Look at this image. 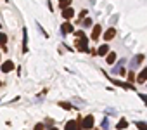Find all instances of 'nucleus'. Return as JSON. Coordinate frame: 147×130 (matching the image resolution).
<instances>
[{
	"mask_svg": "<svg viewBox=\"0 0 147 130\" xmlns=\"http://www.w3.org/2000/svg\"><path fill=\"white\" fill-rule=\"evenodd\" d=\"M113 83H114L116 87H121V89H127V90H135L132 83H125V82H121V80H113Z\"/></svg>",
	"mask_w": 147,
	"mask_h": 130,
	"instance_id": "nucleus-4",
	"label": "nucleus"
},
{
	"mask_svg": "<svg viewBox=\"0 0 147 130\" xmlns=\"http://www.w3.org/2000/svg\"><path fill=\"white\" fill-rule=\"evenodd\" d=\"M99 56H107L109 54V47H107V43H104V45H100V49L97 50Z\"/></svg>",
	"mask_w": 147,
	"mask_h": 130,
	"instance_id": "nucleus-11",
	"label": "nucleus"
},
{
	"mask_svg": "<svg viewBox=\"0 0 147 130\" xmlns=\"http://www.w3.org/2000/svg\"><path fill=\"white\" fill-rule=\"evenodd\" d=\"M81 128V120H71L66 123V130H80Z\"/></svg>",
	"mask_w": 147,
	"mask_h": 130,
	"instance_id": "nucleus-2",
	"label": "nucleus"
},
{
	"mask_svg": "<svg viewBox=\"0 0 147 130\" xmlns=\"http://www.w3.org/2000/svg\"><path fill=\"white\" fill-rule=\"evenodd\" d=\"M35 130H44V125H42V123H38V125L35 127Z\"/></svg>",
	"mask_w": 147,
	"mask_h": 130,
	"instance_id": "nucleus-21",
	"label": "nucleus"
},
{
	"mask_svg": "<svg viewBox=\"0 0 147 130\" xmlns=\"http://www.w3.org/2000/svg\"><path fill=\"white\" fill-rule=\"evenodd\" d=\"M5 43H7V35H5V33H0V47H2L4 50H7Z\"/></svg>",
	"mask_w": 147,
	"mask_h": 130,
	"instance_id": "nucleus-12",
	"label": "nucleus"
},
{
	"mask_svg": "<svg viewBox=\"0 0 147 130\" xmlns=\"http://www.w3.org/2000/svg\"><path fill=\"white\" fill-rule=\"evenodd\" d=\"M137 82H138V83H144V82H147V68H144V70L138 73V76H137Z\"/></svg>",
	"mask_w": 147,
	"mask_h": 130,
	"instance_id": "nucleus-10",
	"label": "nucleus"
},
{
	"mask_svg": "<svg viewBox=\"0 0 147 130\" xmlns=\"http://www.w3.org/2000/svg\"><path fill=\"white\" fill-rule=\"evenodd\" d=\"M94 123H95V118H94V116H87L85 120L81 121V128H85V130H90V128L94 127Z\"/></svg>",
	"mask_w": 147,
	"mask_h": 130,
	"instance_id": "nucleus-3",
	"label": "nucleus"
},
{
	"mask_svg": "<svg viewBox=\"0 0 147 130\" xmlns=\"http://www.w3.org/2000/svg\"><path fill=\"white\" fill-rule=\"evenodd\" d=\"M106 61H107V64H114V61H116V52H109V54L106 56Z\"/></svg>",
	"mask_w": 147,
	"mask_h": 130,
	"instance_id": "nucleus-13",
	"label": "nucleus"
},
{
	"mask_svg": "<svg viewBox=\"0 0 147 130\" xmlns=\"http://www.w3.org/2000/svg\"><path fill=\"white\" fill-rule=\"evenodd\" d=\"M61 106L66 107V109H69V107H71V104H68V102H61Z\"/></svg>",
	"mask_w": 147,
	"mask_h": 130,
	"instance_id": "nucleus-20",
	"label": "nucleus"
},
{
	"mask_svg": "<svg viewBox=\"0 0 147 130\" xmlns=\"http://www.w3.org/2000/svg\"><path fill=\"white\" fill-rule=\"evenodd\" d=\"M49 130H57V128H55V127H52V128H49Z\"/></svg>",
	"mask_w": 147,
	"mask_h": 130,
	"instance_id": "nucleus-22",
	"label": "nucleus"
},
{
	"mask_svg": "<svg viewBox=\"0 0 147 130\" xmlns=\"http://www.w3.org/2000/svg\"><path fill=\"white\" fill-rule=\"evenodd\" d=\"M133 80H135V73H133V71H130V73H128V83H132Z\"/></svg>",
	"mask_w": 147,
	"mask_h": 130,
	"instance_id": "nucleus-18",
	"label": "nucleus"
},
{
	"mask_svg": "<svg viewBox=\"0 0 147 130\" xmlns=\"http://www.w3.org/2000/svg\"><path fill=\"white\" fill-rule=\"evenodd\" d=\"M61 30H62V33H64V35H68V33H73V25L66 21V23L61 26Z\"/></svg>",
	"mask_w": 147,
	"mask_h": 130,
	"instance_id": "nucleus-9",
	"label": "nucleus"
},
{
	"mask_svg": "<svg viewBox=\"0 0 147 130\" xmlns=\"http://www.w3.org/2000/svg\"><path fill=\"white\" fill-rule=\"evenodd\" d=\"M142 61H144V56H142V54H138V56L133 59V64H140Z\"/></svg>",
	"mask_w": 147,
	"mask_h": 130,
	"instance_id": "nucleus-17",
	"label": "nucleus"
},
{
	"mask_svg": "<svg viewBox=\"0 0 147 130\" xmlns=\"http://www.w3.org/2000/svg\"><path fill=\"white\" fill-rule=\"evenodd\" d=\"M100 31H102V26H100V25H95V26H94V30H92V35H90V36H92V40H97V38L100 36Z\"/></svg>",
	"mask_w": 147,
	"mask_h": 130,
	"instance_id": "nucleus-5",
	"label": "nucleus"
},
{
	"mask_svg": "<svg viewBox=\"0 0 147 130\" xmlns=\"http://www.w3.org/2000/svg\"><path fill=\"white\" fill-rule=\"evenodd\" d=\"M127 127H128V121H127V120H119V121H118V125H116V128H118V130L127 128Z\"/></svg>",
	"mask_w": 147,
	"mask_h": 130,
	"instance_id": "nucleus-14",
	"label": "nucleus"
},
{
	"mask_svg": "<svg viewBox=\"0 0 147 130\" xmlns=\"http://www.w3.org/2000/svg\"><path fill=\"white\" fill-rule=\"evenodd\" d=\"M76 49L81 50V52H88V40H87L85 35L78 38V42H76Z\"/></svg>",
	"mask_w": 147,
	"mask_h": 130,
	"instance_id": "nucleus-1",
	"label": "nucleus"
},
{
	"mask_svg": "<svg viewBox=\"0 0 147 130\" xmlns=\"http://www.w3.org/2000/svg\"><path fill=\"white\" fill-rule=\"evenodd\" d=\"M59 5H61L62 9H66V7L71 5V0H59Z\"/></svg>",
	"mask_w": 147,
	"mask_h": 130,
	"instance_id": "nucleus-15",
	"label": "nucleus"
},
{
	"mask_svg": "<svg viewBox=\"0 0 147 130\" xmlns=\"http://www.w3.org/2000/svg\"><path fill=\"white\" fill-rule=\"evenodd\" d=\"M74 16V11L71 9V7H66V9H62V17L64 19H71Z\"/></svg>",
	"mask_w": 147,
	"mask_h": 130,
	"instance_id": "nucleus-8",
	"label": "nucleus"
},
{
	"mask_svg": "<svg viewBox=\"0 0 147 130\" xmlns=\"http://www.w3.org/2000/svg\"><path fill=\"white\" fill-rule=\"evenodd\" d=\"M83 25H85V26H90V25H92V21H90V19H88V17H87V19H85V21H83Z\"/></svg>",
	"mask_w": 147,
	"mask_h": 130,
	"instance_id": "nucleus-19",
	"label": "nucleus"
},
{
	"mask_svg": "<svg viewBox=\"0 0 147 130\" xmlns=\"http://www.w3.org/2000/svg\"><path fill=\"white\" fill-rule=\"evenodd\" d=\"M14 70V62L12 61H5L4 64H2V71L4 73H9V71H12Z\"/></svg>",
	"mask_w": 147,
	"mask_h": 130,
	"instance_id": "nucleus-7",
	"label": "nucleus"
},
{
	"mask_svg": "<svg viewBox=\"0 0 147 130\" xmlns=\"http://www.w3.org/2000/svg\"><path fill=\"white\" fill-rule=\"evenodd\" d=\"M116 36V30L114 28H109L106 33H104V40H106V42H109V40H113Z\"/></svg>",
	"mask_w": 147,
	"mask_h": 130,
	"instance_id": "nucleus-6",
	"label": "nucleus"
},
{
	"mask_svg": "<svg viewBox=\"0 0 147 130\" xmlns=\"http://www.w3.org/2000/svg\"><path fill=\"white\" fill-rule=\"evenodd\" d=\"M135 125H137V128H140V130H147V123H144V121H137Z\"/></svg>",
	"mask_w": 147,
	"mask_h": 130,
	"instance_id": "nucleus-16",
	"label": "nucleus"
}]
</instances>
